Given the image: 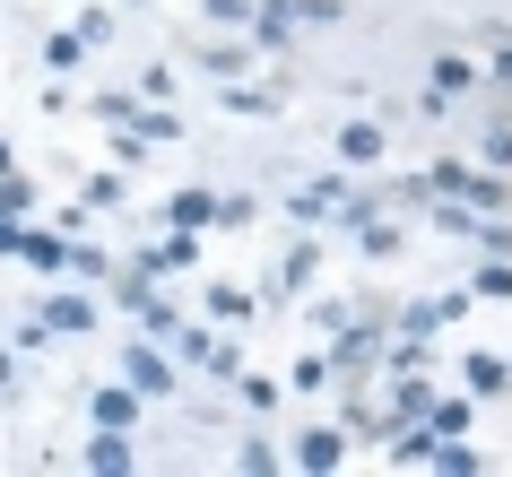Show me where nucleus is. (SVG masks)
Segmentation results:
<instances>
[{"label": "nucleus", "mask_w": 512, "mask_h": 477, "mask_svg": "<svg viewBox=\"0 0 512 477\" xmlns=\"http://www.w3.org/2000/svg\"><path fill=\"white\" fill-rule=\"evenodd\" d=\"M382 417H391V434H400V425L434 417V391L417 382V373H391V391H382ZM391 434H382V443H391Z\"/></svg>", "instance_id": "6"}, {"label": "nucleus", "mask_w": 512, "mask_h": 477, "mask_svg": "<svg viewBox=\"0 0 512 477\" xmlns=\"http://www.w3.org/2000/svg\"><path fill=\"white\" fill-rule=\"evenodd\" d=\"M79 35H87V44H113V9H105V0H96V9H79Z\"/></svg>", "instance_id": "34"}, {"label": "nucleus", "mask_w": 512, "mask_h": 477, "mask_svg": "<svg viewBox=\"0 0 512 477\" xmlns=\"http://www.w3.org/2000/svg\"><path fill=\"white\" fill-rule=\"evenodd\" d=\"M235 399L261 417V408H278V399H287V382H270V373H235Z\"/></svg>", "instance_id": "21"}, {"label": "nucleus", "mask_w": 512, "mask_h": 477, "mask_svg": "<svg viewBox=\"0 0 512 477\" xmlns=\"http://www.w3.org/2000/svg\"><path fill=\"white\" fill-rule=\"evenodd\" d=\"M356 235H365V252H374V261H400V226H382V217H374V226H356Z\"/></svg>", "instance_id": "31"}, {"label": "nucleus", "mask_w": 512, "mask_h": 477, "mask_svg": "<svg viewBox=\"0 0 512 477\" xmlns=\"http://www.w3.org/2000/svg\"><path fill=\"white\" fill-rule=\"evenodd\" d=\"M313 269H322V243L304 235L296 252H287V261H278V295H304V287H313Z\"/></svg>", "instance_id": "15"}, {"label": "nucleus", "mask_w": 512, "mask_h": 477, "mask_svg": "<svg viewBox=\"0 0 512 477\" xmlns=\"http://www.w3.org/2000/svg\"><path fill=\"white\" fill-rule=\"evenodd\" d=\"M322 382H339V365H330V347L296 356V373H287V391H322Z\"/></svg>", "instance_id": "23"}, {"label": "nucleus", "mask_w": 512, "mask_h": 477, "mask_svg": "<svg viewBox=\"0 0 512 477\" xmlns=\"http://www.w3.org/2000/svg\"><path fill=\"white\" fill-rule=\"evenodd\" d=\"M139 408H148V391H139V382H105V391H87V425H122V434H131Z\"/></svg>", "instance_id": "5"}, {"label": "nucleus", "mask_w": 512, "mask_h": 477, "mask_svg": "<svg viewBox=\"0 0 512 477\" xmlns=\"http://www.w3.org/2000/svg\"><path fill=\"white\" fill-rule=\"evenodd\" d=\"M296 18H304V27H330V18H339V0H296Z\"/></svg>", "instance_id": "37"}, {"label": "nucleus", "mask_w": 512, "mask_h": 477, "mask_svg": "<svg viewBox=\"0 0 512 477\" xmlns=\"http://www.w3.org/2000/svg\"><path fill=\"white\" fill-rule=\"evenodd\" d=\"M35 200H44V191H35L27 174H0V217H35Z\"/></svg>", "instance_id": "25"}, {"label": "nucleus", "mask_w": 512, "mask_h": 477, "mask_svg": "<svg viewBox=\"0 0 512 477\" xmlns=\"http://www.w3.org/2000/svg\"><path fill=\"white\" fill-rule=\"evenodd\" d=\"M296 0H261V18H252V44H261V53H287V44H296Z\"/></svg>", "instance_id": "10"}, {"label": "nucleus", "mask_w": 512, "mask_h": 477, "mask_svg": "<svg viewBox=\"0 0 512 477\" xmlns=\"http://www.w3.org/2000/svg\"><path fill=\"white\" fill-rule=\"evenodd\" d=\"M217 209H226V191H174V200H165V226H191V235H200V226H217Z\"/></svg>", "instance_id": "11"}, {"label": "nucleus", "mask_w": 512, "mask_h": 477, "mask_svg": "<svg viewBox=\"0 0 512 477\" xmlns=\"http://www.w3.org/2000/svg\"><path fill=\"white\" fill-rule=\"evenodd\" d=\"M0 174H18V165H9V139H0Z\"/></svg>", "instance_id": "39"}, {"label": "nucleus", "mask_w": 512, "mask_h": 477, "mask_svg": "<svg viewBox=\"0 0 512 477\" xmlns=\"http://www.w3.org/2000/svg\"><path fill=\"white\" fill-rule=\"evenodd\" d=\"M87 53H96V44H87L79 27H61V35H44V70H53V79H70V70H79Z\"/></svg>", "instance_id": "14"}, {"label": "nucleus", "mask_w": 512, "mask_h": 477, "mask_svg": "<svg viewBox=\"0 0 512 477\" xmlns=\"http://www.w3.org/2000/svg\"><path fill=\"white\" fill-rule=\"evenodd\" d=\"M469 408H478V399H434V434H443V443H452V434H469Z\"/></svg>", "instance_id": "27"}, {"label": "nucleus", "mask_w": 512, "mask_h": 477, "mask_svg": "<svg viewBox=\"0 0 512 477\" xmlns=\"http://www.w3.org/2000/svg\"><path fill=\"white\" fill-rule=\"evenodd\" d=\"M469 295H495V304H504V295H512V252H495V261L469 269Z\"/></svg>", "instance_id": "19"}, {"label": "nucleus", "mask_w": 512, "mask_h": 477, "mask_svg": "<svg viewBox=\"0 0 512 477\" xmlns=\"http://www.w3.org/2000/svg\"><path fill=\"white\" fill-rule=\"evenodd\" d=\"M70 278H79V287H113V261L96 252V243H79V261H70Z\"/></svg>", "instance_id": "28"}, {"label": "nucleus", "mask_w": 512, "mask_h": 477, "mask_svg": "<svg viewBox=\"0 0 512 477\" xmlns=\"http://www.w3.org/2000/svg\"><path fill=\"white\" fill-rule=\"evenodd\" d=\"M200 9H209V27H243V35L261 18V0H200Z\"/></svg>", "instance_id": "26"}, {"label": "nucleus", "mask_w": 512, "mask_h": 477, "mask_svg": "<svg viewBox=\"0 0 512 477\" xmlns=\"http://www.w3.org/2000/svg\"><path fill=\"white\" fill-rule=\"evenodd\" d=\"M339 157L348 165H382L391 157V122H339Z\"/></svg>", "instance_id": "9"}, {"label": "nucleus", "mask_w": 512, "mask_h": 477, "mask_svg": "<svg viewBox=\"0 0 512 477\" xmlns=\"http://www.w3.org/2000/svg\"><path fill=\"white\" fill-rule=\"evenodd\" d=\"M252 304H261V295H243V287H209V313H217V321H252Z\"/></svg>", "instance_id": "29"}, {"label": "nucleus", "mask_w": 512, "mask_h": 477, "mask_svg": "<svg viewBox=\"0 0 512 477\" xmlns=\"http://www.w3.org/2000/svg\"><path fill=\"white\" fill-rule=\"evenodd\" d=\"M35 321H44V339H87L96 330V295H35Z\"/></svg>", "instance_id": "3"}, {"label": "nucleus", "mask_w": 512, "mask_h": 477, "mask_svg": "<svg viewBox=\"0 0 512 477\" xmlns=\"http://www.w3.org/2000/svg\"><path fill=\"white\" fill-rule=\"evenodd\" d=\"M131 269H148V278H191V269H200V235H191V226H174V235L165 243H148V252H131Z\"/></svg>", "instance_id": "2"}, {"label": "nucleus", "mask_w": 512, "mask_h": 477, "mask_svg": "<svg viewBox=\"0 0 512 477\" xmlns=\"http://www.w3.org/2000/svg\"><path fill=\"white\" fill-rule=\"evenodd\" d=\"M495 79H504V87H512V44H504V53H495Z\"/></svg>", "instance_id": "38"}, {"label": "nucleus", "mask_w": 512, "mask_h": 477, "mask_svg": "<svg viewBox=\"0 0 512 477\" xmlns=\"http://www.w3.org/2000/svg\"><path fill=\"white\" fill-rule=\"evenodd\" d=\"M87 209H122L131 200V183H122V165H105V174H87V191H79Z\"/></svg>", "instance_id": "20"}, {"label": "nucleus", "mask_w": 512, "mask_h": 477, "mask_svg": "<svg viewBox=\"0 0 512 477\" xmlns=\"http://www.w3.org/2000/svg\"><path fill=\"white\" fill-rule=\"evenodd\" d=\"M139 139H148V148H165V139H183V113L165 105V96H148V105H139V122H131Z\"/></svg>", "instance_id": "16"}, {"label": "nucleus", "mask_w": 512, "mask_h": 477, "mask_svg": "<svg viewBox=\"0 0 512 477\" xmlns=\"http://www.w3.org/2000/svg\"><path fill=\"white\" fill-rule=\"evenodd\" d=\"M252 217H261V200H252V191H226V209H217V226H252Z\"/></svg>", "instance_id": "33"}, {"label": "nucleus", "mask_w": 512, "mask_h": 477, "mask_svg": "<svg viewBox=\"0 0 512 477\" xmlns=\"http://www.w3.org/2000/svg\"><path fill=\"white\" fill-rule=\"evenodd\" d=\"M113 304H122V313H148V304H157V278H148V269H113Z\"/></svg>", "instance_id": "17"}, {"label": "nucleus", "mask_w": 512, "mask_h": 477, "mask_svg": "<svg viewBox=\"0 0 512 477\" xmlns=\"http://www.w3.org/2000/svg\"><path fill=\"white\" fill-rule=\"evenodd\" d=\"M243 469H252V477H278V469H287V451H270L261 434H252V443H243Z\"/></svg>", "instance_id": "32"}, {"label": "nucleus", "mask_w": 512, "mask_h": 477, "mask_svg": "<svg viewBox=\"0 0 512 477\" xmlns=\"http://www.w3.org/2000/svg\"><path fill=\"white\" fill-rule=\"evenodd\" d=\"M434 469H443V477H478L486 460H478V443H469V434H452V443L434 451Z\"/></svg>", "instance_id": "24"}, {"label": "nucleus", "mask_w": 512, "mask_h": 477, "mask_svg": "<svg viewBox=\"0 0 512 477\" xmlns=\"http://www.w3.org/2000/svg\"><path fill=\"white\" fill-rule=\"evenodd\" d=\"M191 61H200L209 79H243V70H252V35H243V44H235V35H217V44H200Z\"/></svg>", "instance_id": "12"}, {"label": "nucleus", "mask_w": 512, "mask_h": 477, "mask_svg": "<svg viewBox=\"0 0 512 477\" xmlns=\"http://www.w3.org/2000/svg\"><path fill=\"white\" fill-rule=\"evenodd\" d=\"M460 382L478 399H504L512 391V356H460Z\"/></svg>", "instance_id": "13"}, {"label": "nucleus", "mask_w": 512, "mask_h": 477, "mask_svg": "<svg viewBox=\"0 0 512 477\" xmlns=\"http://www.w3.org/2000/svg\"><path fill=\"white\" fill-rule=\"evenodd\" d=\"M174 365H183V356H174L165 339H148V330H139V339L122 347V382H139L148 399H165V391H174Z\"/></svg>", "instance_id": "1"}, {"label": "nucleus", "mask_w": 512, "mask_h": 477, "mask_svg": "<svg viewBox=\"0 0 512 477\" xmlns=\"http://www.w3.org/2000/svg\"><path fill=\"white\" fill-rule=\"evenodd\" d=\"M139 105H148V96H131V87H105V96H96V122H105V131H131Z\"/></svg>", "instance_id": "18"}, {"label": "nucleus", "mask_w": 512, "mask_h": 477, "mask_svg": "<svg viewBox=\"0 0 512 477\" xmlns=\"http://www.w3.org/2000/svg\"><path fill=\"white\" fill-rule=\"evenodd\" d=\"M131 9H148V0H131Z\"/></svg>", "instance_id": "40"}, {"label": "nucleus", "mask_w": 512, "mask_h": 477, "mask_svg": "<svg viewBox=\"0 0 512 477\" xmlns=\"http://www.w3.org/2000/svg\"><path fill=\"white\" fill-rule=\"evenodd\" d=\"M18 243H27V217H0V261H18Z\"/></svg>", "instance_id": "36"}, {"label": "nucleus", "mask_w": 512, "mask_h": 477, "mask_svg": "<svg viewBox=\"0 0 512 477\" xmlns=\"http://www.w3.org/2000/svg\"><path fill=\"white\" fill-rule=\"evenodd\" d=\"M18 261L35 269V278H70V261H79V243L53 235V226H27V243H18Z\"/></svg>", "instance_id": "4"}, {"label": "nucleus", "mask_w": 512, "mask_h": 477, "mask_svg": "<svg viewBox=\"0 0 512 477\" xmlns=\"http://www.w3.org/2000/svg\"><path fill=\"white\" fill-rule=\"evenodd\" d=\"M469 79H478V70H469V61H460V53H443V61H434V96H460V87H469Z\"/></svg>", "instance_id": "30"}, {"label": "nucleus", "mask_w": 512, "mask_h": 477, "mask_svg": "<svg viewBox=\"0 0 512 477\" xmlns=\"http://www.w3.org/2000/svg\"><path fill=\"white\" fill-rule=\"evenodd\" d=\"M339 460H348V425H313V434L296 443V469L304 477H330Z\"/></svg>", "instance_id": "8"}, {"label": "nucleus", "mask_w": 512, "mask_h": 477, "mask_svg": "<svg viewBox=\"0 0 512 477\" xmlns=\"http://www.w3.org/2000/svg\"><path fill=\"white\" fill-rule=\"evenodd\" d=\"M87 469H96V477H131L139 469L131 434H122V425H96V434H87Z\"/></svg>", "instance_id": "7"}, {"label": "nucleus", "mask_w": 512, "mask_h": 477, "mask_svg": "<svg viewBox=\"0 0 512 477\" xmlns=\"http://www.w3.org/2000/svg\"><path fill=\"white\" fill-rule=\"evenodd\" d=\"M226 105H235L243 122H270V113H278V96H270V87H243V79H226Z\"/></svg>", "instance_id": "22"}, {"label": "nucleus", "mask_w": 512, "mask_h": 477, "mask_svg": "<svg viewBox=\"0 0 512 477\" xmlns=\"http://www.w3.org/2000/svg\"><path fill=\"white\" fill-rule=\"evenodd\" d=\"M478 148H486V165H512V122H486Z\"/></svg>", "instance_id": "35"}]
</instances>
